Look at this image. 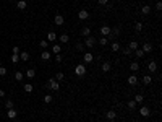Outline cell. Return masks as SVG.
<instances>
[{
  "label": "cell",
  "instance_id": "cell-1",
  "mask_svg": "<svg viewBox=\"0 0 162 122\" xmlns=\"http://www.w3.org/2000/svg\"><path fill=\"white\" fill-rule=\"evenodd\" d=\"M75 75H78V77H84V75H86V67H84V64H78L76 67H75Z\"/></svg>",
  "mask_w": 162,
  "mask_h": 122
},
{
  "label": "cell",
  "instance_id": "cell-2",
  "mask_svg": "<svg viewBox=\"0 0 162 122\" xmlns=\"http://www.w3.org/2000/svg\"><path fill=\"white\" fill-rule=\"evenodd\" d=\"M47 86L52 90V91H58V88H60V83L55 80V78H49V81H47Z\"/></svg>",
  "mask_w": 162,
  "mask_h": 122
},
{
  "label": "cell",
  "instance_id": "cell-3",
  "mask_svg": "<svg viewBox=\"0 0 162 122\" xmlns=\"http://www.w3.org/2000/svg\"><path fill=\"white\" fill-rule=\"evenodd\" d=\"M96 42H97V41H96L94 36H87V38L84 39V46L87 47V49H93V47L96 46Z\"/></svg>",
  "mask_w": 162,
  "mask_h": 122
},
{
  "label": "cell",
  "instance_id": "cell-4",
  "mask_svg": "<svg viewBox=\"0 0 162 122\" xmlns=\"http://www.w3.org/2000/svg\"><path fill=\"white\" fill-rule=\"evenodd\" d=\"M7 117L8 119H16L18 117V111L13 107V109H7Z\"/></svg>",
  "mask_w": 162,
  "mask_h": 122
},
{
  "label": "cell",
  "instance_id": "cell-5",
  "mask_svg": "<svg viewBox=\"0 0 162 122\" xmlns=\"http://www.w3.org/2000/svg\"><path fill=\"white\" fill-rule=\"evenodd\" d=\"M100 34H102L104 38H109V36H110V26L104 25L102 28H100Z\"/></svg>",
  "mask_w": 162,
  "mask_h": 122
},
{
  "label": "cell",
  "instance_id": "cell-6",
  "mask_svg": "<svg viewBox=\"0 0 162 122\" xmlns=\"http://www.w3.org/2000/svg\"><path fill=\"white\" fill-rule=\"evenodd\" d=\"M141 51L144 52V54H149V52H152V44H151V42H144L143 47H141Z\"/></svg>",
  "mask_w": 162,
  "mask_h": 122
},
{
  "label": "cell",
  "instance_id": "cell-7",
  "mask_svg": "<svg viewBox=\"0 0 162 122\" xmlns=\"http://www.w3.org/2000/svg\"><path fill=\"white\" fill-rule=\"evenodd\" d=\"M117 36H120V28L119 26H113V28H110V36L109 38H117Z\"/></svg>",
  "mask_w": 162,
  "mask_h": 122
},
{
  "label": "cell",
  "instance_id": "cell-8",
  "mask_svg": "<svg viewBox=\"0 0 162 122\" xmlns=\"http://www.w3.org/2000/svg\"><path fill=\"white\" fill-rule=\"evenodd\" d=\"M18 55H20L21 62H28V60H29V52H26V51H21Z\"/></svg>",
  "mask_w": 162,
  "mask_h": 122
},
{
  "label": "cell",
  "instance_id": "cell-9",
  "mask_svg": "<svg viewBox=\"0 0 162 122\" xmlns=\"http://www.w3.org/2000/svg\"><path fill=\"white\" fill-rule=\"evenodd\" d=\"M78 18L83 20V21L87 20V18H89V11H87V10H80V13H78Z\"/></svg>",
  "mask_w": 162,
  "mask_h": 122
},
{
  "label": "cell",
  "instance_id": "cell-10",
  "mask_svg": "<svg viewBox=\"0 0 162 122\" xmlns=\"http://www.w3.org/2000/svg\"><path fill=\"white\" fill-rule=\"evenodd\" d=\"M139 114H141L143 117H148V116H151V109L148 106H143L141 109H139Z\"/></svg>",
  "mask_w": 162,
  "mask_h": 122
},
{
  "label": "cell",
  "instance_id": "cell-11",
  "mask_svg": "<svg viewBox=\"0 0 162 122\" xmlns=\"http://www.w3.org/2000/svg\"><path fill=\"white\" fill-rule=\"evenodd\" d=\"M54 23H55L57 26H62V25L65 23L63 16H62V15H55V18H54Z\"/></svg>",
  "mask_w": 162,
  "mask_h": 122
},
{
  "label": "cell",
  "instance_id": "cell-12",
  "mask_svg": "<svg viewBox=\"0 0 162 122\" xmlns=\"http://www.w3.org/2000/svg\"><path fill=\"white\" fill-rule=\"evenodd\" d=\"M83 59H84V62H87V64H89V62H93V60H94V55L91 54V52H84Z\"/></svg>",
  "mask_w": 162,
  "mask_h": 122
},
{
  "label": "cell",
  "instance_id": "cell-13",
  "mask_svg": "<svg viewBox=\"0 0 162 122\" xmlns=\"http://www.w3.org/2000/svg\"><path fill=\"white\" fill-rule=\"evenodd\" d=\"M148 68H149V72L151 73H154L157 70V62H154V60H151L149 64H148Z\"/></svg>",
  "mask_w": 162,
  "mask_h": 122
},
{
  "label": "cell",
  "instance_id": "cell-14",
  "mask_svg": "<svg viewBox=\"0 0 162 122\" xmlns=\"http://www.w3.org/2000/svg\"><path fill=\"white\" fill-rule=\"evenodd\" d=\"M100 68H102V72H104V73H107V72H110V68H112V64H110V62H104V64H102V67H100Z\"/></svg>",
  "mask_w": 162,
  "mask_h": 122
},
{
  "label": "cell",
  "instance_id": "cell-15",
  "mask_svg": "<svg viewBox=\"0 0 162 122\" xmlns=\"http://www.w3.org/2000/svg\"><path fill=\"white\" fill-rule=\"evenodd\" d=\"M136 83H138V77H136V75H130V77H128V85L135 86Z\"/></svg>",
  "mask_w": 162,
  "mask_h": 122
},
{
  "label": "cell",
  "instance_id": "cell-16",
  "mask_svg": "<svg viewBox=\"0 0 162 122\" xmlns=\"http://www.w3.org/2000/svg\"><path fill=\"white\" fill-rule=\"evenodd\" d=\"M24 77H28V78H31V80H33V78L36 77V70H34V68H28V70H26V75H24Z\"/></svg>",
  "mask_w": 162,
  "mask_h": 122
},
{
  "label": "cell",
  "instance_id": "cell-17",
  "mask_svg": "<svg viewBox=\"0 0 162 122\" xmlns=\"http://www.w3.org/2000/svg\"><path fill=\"white\" fill-rule=\"evenodd\" d=\"M58 41L62 44H67V42H70V36L68 34H62V36H58Z\"/></svg>",
  "mask_w": 162,
  "mask_h": 122
},
{
  "label": "cell",
  "instance_id": "cell-18",
  "mask_svg": "<svg viewBox=\"0 0 162 122\" xmlns=\"http://www.w3.org/2000/svg\"><path fill=\"white\" fill-rule=\"evenodd\" d=\"M106 117H107L109 120H115L117 114H115V111H107V112H106Z\"/></svg>",
  "mask_w": 162,
  "mask_h": 122
},
{
  "label": "cell",
  "instance_id": "cell-19",
  "mask_svg": "<svg viewBox=\"0 0 162 122\" xmlns=\"http://www.w3.org/2000/svg\"><path fill=\"white\" fill-rule=\"evenodd\" d=\"M81 34H83V36H84V38L91 36V28H89V26H84V28L81 29Z\"/></svg>",
  "mask_w": 162,
  "mask_h": 122
},
{
  "label": "cell",
  "instance_id": "cell-20",
  "mask_svg": "<svg viewBox=\"0 0 162 122\" xmlns=\"http://www.w3.org/2000/svg\"><path fill=\"white\" fill-rule=\"evenodd\" d=\"M55 39H57V34H55L54 31H49V34H47V41H49V42H54Z\"/></svg>",
  "mask_w": 162,
  "mask_h": 122
},
{
  "label": "cell",
  "instance_id": "cell-21",
  "mask_svg": "<svg viewBox=\"0 0 162 122\" xmlns=\"http://www.w3.org/2000/svg\"><path fill=\"white\" fill-rule=\"evenodd\" d=\"M141 13H143V15H149V13H151V7L149 5H143L141 7Z\"/></svg>",
  "mask_w": 162,
  "mask_h": 122
},
{
  "label": "cell",
  "instance_id": "cell-22",
  "mask_svg": "<svg viewBox=\"0 0 162 122\" xmlns=\"http://www.w3.org/2000/svg\"><path fill=\"white\" fill-rule=\"evenodd\" d=\"M41 59L42 60H50V52L49 51H44L42 54H41Z\"/></svg>",
  "mask_w": 162,
  "mask_h": 122
},
{
  "label": "cell",
  "instance_id": "cell-23",
  "mask_svg": "<svg viewBox=\"0 0 162 122\" xmlns=\"http://www.w3.org/2000/svg\"><path fill=\"white\" fill-rule=\"evenodd\" d=\"M126 106H128V109H130V111H133L135 107H136V101H135V99H131V101L126 103Z\"/></svg>",
  "mask_w": 162,
  "mask_h": 122
},
{
  "label": "cell",
  "instance_id": "cell-24",
  "mask_svg": "<svg viewBox=\"0 0 162 122\" xmlns=\"http://www.w3.org/2000/svg\"><path fill=\"white\" fill-rule=\"evenodd\" d=\"M52 52H54V54H60V52H62V46H60V44H55L54 47H52Z\"/></svg>",
  "mask_w": 162,
  "mask_h": 122
},
{
  "label": "cell",
  "instance_id": "cell-25",
  "mask_svg": "<svg viewBox=\"0 0 162 122\" xmlns=\"http://www.w3.org/2000/svg\"><path fill=\"white\" fill-rule=\"evenodd\" d=\"M151 81H152V77H151V75H144V77H143V83H144V85H149Z\"/></svg>",
  "mask_w": 162,
  "mask_h": 122
},
{
  "label": "cell",
  "instance_id": "cell-26",
  "mask_svg": "<svg viewBox=\"0 0 162 122\" xmlns=\"http://www.w3.org/2000/svg\"><path fill=\"white\" fill-rule=\"evenodd\" d=\"M130 68H131L133 72H138V70H139V64H138V62H131V64H130Z\"/></svg>",
  "mask_w": 162,
  "mask_h": 122
},
{
  "label": "cell",
  "instance_id": "cell-27",
  "mask_svg": "<svg viewBox=\"0 0 162 122\" xmlns=\"http://www.w3.org/2000/svg\"><path fill=\"white\" fill-rule=\"evenodd\" d=\"M128 49H131V51H136V49H138V42H136V41H131L130 44H128Z\"/></svg>",
  "mask_w": 162,
  "mask_h": 122
},
{
  "label": "cell",
  "instance_id": "cell-28",
  "mask_svg": "<svg viewBox=\"0 0 162 122\" xmlns=\"http://www.w3.org/2000/svg\"><path fill=\"white\" fill-rule=\"evenodd\" d=\"M23 88H24V91H26V93H31V91L34 90V86H33L31 83H26V85L23 86Z\"/></svg>",
  "mask_w": 162,
  "mask_h": 122
},
{
  "label": "cell",
  "instance_id": "cell-29",
  "mask_svg": "<svg viewBox=\"0 0 162 122\" xmlns=\"http://www.w3.org/2000/svg\"><path fill=\"white\" fill-rule=\"evenodd\" d=\"M16 7H18L20 10H24V8H26V2H24V0H18V3H16Z\"/></svg>",
  "mask_w": 162,
  "mask_h": 122
},
{
  "label": "cell",
  "instance_id": "cell-30",
  "mask_svg": "<svg viewBox=\"0 0 162 122\" xmlns=\"http://www.w3.org/2000/svg\"><path fill=\"white\" fill-rule=\"evenodd\" d=\"M133 52H135V55H136L138 59H143V57H144V52H143L141 49H136V51H133Z\"/></svg>",
  "mask_w": 162,
  "mask_h": 122
},
{
  "label": "cell",
  "instance_id": "cell-31",
  "mask_svg": "<svg viewBox=\"0 0 162 122\" xmlns=\"http://www.w3.org/2000/svg\"><path fill=\"white\" fill-rule=\"evenodd\" d=\"M112 51H113V52L120 51V44H119V42H117V41H113V42H112Z\"/></svg>",
  "mask_w": 162,
  "mask_h": 122
},
{
  "label": "cell",
  "instance_id": "cell-32",
  "mask_svg": "<svg viewBox=\"0 0 162 122\" xmlns=\"http://www.w3.org/2000/svg\"><path fill=\"white\" fill-rule=\"evenodd\" d=\"M23 77H24L23 72H16V73H15V80H16V81H21V80H23Z\"/></svg>",
  "mask_w": 162,
  "mask_h": 122
},
{
  "label": "cell",
  "instance_id": "cell-33",
  "mask_svg": "<svg viewBox=\"0 0 162 122\" xmlns=\"http://www.w3.org/2000/svg\"><path fill=\"white\" fill-rule=\"evenodd\" d=\"M63 78H65V75H63L62 72H58V73H57V75H55V80L58 81V83H60V81H63Z\"/></svg>",
  "mask_w": 162,
  "mask_h": 122
},
{
  "label": "cell",
  "instance_id": "cell-34",
  "mask_svg": "<svg viewBox=\"0 0 162 122\" xmlns=\"http://www.w3.org/2000/svg\"><path fill=\"white\" fill-rule=\"evenodd\" d=\"M135 101H136V104H141V103L144 101L143 94H136V96H135Z\"/></svg>",
  "mask_w": 162,
  "mask_h": 122
},
{
  "label": "cell",
  "instance_id": "cell-35",
  "mask_svg": "<svg viewBox=\"0 0 162 122\" xmlns=\"http://www.w3.org/2000/svg\"><path fill=\"white\" fill-rule=\"evenodd\" d=\"M11 62H13V64H18V62H20V55H18V54H13V55H11Z\"/></svg>",
  "mask_w": 162,
  "mask_h": 122
},
{
  "label": "cell",
  "instance_id": "cell-36",
  "mask_svg": "<svg viewBox=\"0 0 162 122\" xmlns=\"http://www.w3.org/2000/svg\"><path fill=\"white\" fill-rule=\"evenodd\" d=\"M52 101H54V98H52L50 94H46V96H44V103L49 104V103H52Z\"/></svg>",
  "mask_w": 162,
  "mask_h": 122
},
{
  "label": "cell",
  "instance_id": "cell-37",
  "mask_svg": "<svg viewBox=\"0 0 162 122\" xmlns=\"http://www.w3.org/2000/svg\"><path fill=\"white\" fill-rule=\"evenodd\" d=\"M13 106H15V104H13V101H10V99H8V101H5V107H7V109H13Z\"/></svg>",
  "mask_w": 162,
  "mask_h": 122
},
{
  "label": "cell",
  "instance_id": "cell-38",
  "mask_svg": "<svg viewBox=\"0 0 162 122\" xmlns=\"http://www.w3.org/2000/svg\"><path fill=\"white\" fill-rule=\"evenodd\" d=\"M135 29H136V33H141L143 31V23H136L135 25Z\"/></svg>",
  "mask_w": 162,
  "mask_h": 122
},
{
  "label": "cell",
  "instance_id": "cell-39",
  "mask_svg": "<svg viewBox=\"0 0 162 122\" xmlns=\"http://www.w3.org/2000/svg\"><path fill=\"white\" fill-rule=\"evenodd\" d=\"M99 44L102 46V47H104V46H107V38H104V36H102V38L99 39Z\"/></svg>",
  "mask_w": 162,
  "mask_h": 122
},
{
  "label": "cell",
  "instance_id": "cell-40",
  "mask_svg": "<svg viewBox=\"0 0 162 122\" xmlns=\"http://www.w3.org/2000/svg\"><path fill=\"white\" fill-rule=\"evenodd\" d=\"M76 51H78V52H83V51H84V44L78 42V44H76Z\"/></svg>",
  "mask_w": 162,
  "mask_h": 122
},
{
  "label": "cell",
  "instance_id": "cell-41",
  "mask_svg": "<svg viewBox=\"0 0 162 122\" xmlns=\"http://www.w3.org/2000/svg\"><path fill=\"white\" fill-rule=\"evenodd\" d=\"M39 46H41L42 49H46V47H49V41H41V42H39Z\"/></svg>",
  "mask_w": 162,
  "mask_h": 122
},
{
  "label": "cell",
  "instance_id": "cell-42",
  "mask_svg": "<svg viewBox=\"0 0 162 122\" xmlns=\"http://www.w3.org/2000/svg\"><path fill=\"white\" fill-rule=\"evenodd\" d=\"M123 54H125V55H131V54H133V51L126 47V49H123Z\"/></svg>",
  "mask_w": 162,
  "mask_h": 122
},
{
  "label": "cell",
  "instance_id": "cell-43",
  "mask_svg": "<svg viewBox=\"0 0 162 122\" xmlns=\"http://www.w3.org/2000/svg\"><path fill=\"white\" fill-rule=\"evenodd\" d=\"M3 75H7V68L5 67H0V77H3Z\"/></svg>",
  "mask_w": 162,
  "mask_h": 122
},
{
  "label": "cell",
  "instance_id": "cell-44",
  "mask_svg": "<svg viewBox=\"0 0 162 122\" xmlns=\"http://www.w3.org/2000/svg\"><path fill=\"white\" fill-rule=\"evenodd\" d=\"M156 10H157V11H160V10H162V3H160V2H157V3H156Z\"/></svg>",
  "mask_w": 162,
  "mask_h": 122
},
{
  "label": "cell",
  "instance_id": "cell-45",
  "mask_svg": "<svg viewBox=\"0 0 162 122\" xmlns=\"http://www.w3.org/2000/svg\"><path fill=\"white\" fill-rule=\"evenodd\" d=\"M97 3H99V5H107L109 0H97Z\"/></svg>",
  "mask_w": 162,
  "mask_h": 122
},
{
  "label": "cell",
  "instance_id": "cell-46",
  "mask_svg": "<svg viewBox=\"0 0 162 122\" xmlns=\"http://www.w3.org/2000/svg\"><path fill=\"white\" fill-rule=\"evenodd\" d=\"M11 51H13V54H20V52H21V51H20V47H16V46H15V47H13V49H11Z\"/></svg>",
  "mask_w": 162,
  "mask_h": 122
},
{
  "label": "cell",
  "instance_id": "cell-47",
  "mask_svg": "<svg viewBox=\"0 0 162 122\" xmlns=\"http://www.w3.org/2000/svg\"><path fill=\"white\" fill-rule=\"evenodd\" d=\"M55 60H57V62H62V55L57 54V55H55Z\"/></svg>",
  "mask_w": 162,
  "mask_h": 122
},
{
  "label": "cell",
  "instance_id": "cell-48",
  "mask_svg": "<svg viewBox=\"0 0 162 122\" xmlns=\"http://www.w3.org/2000/svg\"><path fill=\"white\" fill-rule=\"evenodd\" d=\"M0 98H5V91L3 90H0Z\"/></svg>",
  "mask_w": 162,
  "mask_h": 122
},
{
  "label": "cell",
  "instance_id": "cell-49",
  "mask_svg": "<svg viewBox=\"0 0 162 122\" xmlns=\"http://www.w3.org/2000/svg\"><path fill=\"white\" fill-rule=\"evenodd\" d=\"M0 67H2V62H0Z\"/></svg>",
  "mask_w": 162,
  "mask_h": 122
}]
</instances>
